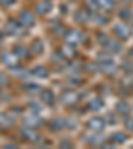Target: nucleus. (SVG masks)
<instances>
[{"label": "nucleus", "mask_w": 133, "mask_h": 149, "mask_svg": "<svg viewBox=\"0 0 133 149\" xmlns=\"http://www.w3.org/2000/svg\"><path fill=\"white\" fill-rule=\"evenodd\" d=\"M23 134H24L25 139L29 140V141H36L37 137H39V136H37V134L33 132V130H32V128H29V127L25 128V129H23Z\"/></svg>", "instance_id": "nucleus-17"}, {"label": "nucleus", "mask_w": 133, "mask_h": 149, "mask_svg": "<svg viewBox=\"0 0 133 149\" xmlns=\"http://www.w3.org/2000/svg\"><path fill=\"white\" fill-rule=\"evenodd\" d=\"M19 19H20V23H22L23 25H25V27H31V25L35 24V19H33V16H32V12L28 11V9L22 11L20 15H19Z\"/></svg>", "instance_id": "nucleus-5"}, {"label": "nucleus", "mask_w": 133, "mask_h": 149, "mask_svg": "<svg viewBox=\"0 0 133 149\" xmlns=\"http://www.w3.org/2000/svg\"><path fill=\"white\" fill-rule=\"evenodd\" d=\"M1 59H3V61L6 63L8 67H15V65L17 64V59H19V57L13 52H7V53H4V55H3V57H1Z\"/></svg>", "instance_id": "nucleus-9"}, {"label": "nucleus", "mask_w": 133, "mask_h": 149, "mask_svg": "<svg viewBox=\"0 0 133 149\" xmlns=\"http://www.w3.org/2000/svg\"><path fill=\"white\" fill-rule=\"evenodd\" d=\"M115 33L117 35L118 39H121V40H125V39H128V37H130V28L128 27L125 23H117V24L115 25Z\"/></svg>", "instance_id": "nucleus-1"}, {"label": "nucleus", "mask_w": 133, "mask_h": 149, "mask_svg": "<svg viewBox=\"0 0 133 149\" xmlns=\"http://www.w3.org/2000/svg\"><path fill=\"white\" fill-rule=\"evenodd\" d=\"M51 8H52V4H51L49 1H47V0H43L41 3L36 4L35 11H36L39 15H45V13H48L51 11Z\"/></svg>", "instance_id": "nucleus-8"}, {"label": "nucleus", "mask_w": 133, "mask_h": 149, "mask_svg": "<svg viewBox=\"0 0 133 149\" xmlns=\"http://www.w3.org/2000/svg\"><path fill=\"white\" fill-rule=\"evenodd\" d=\"M99 65H100V69H101L102 72H105V73H113V72L116 71V64L115 61L112 59H109V57H107V59L104 60H100L99 61Z\"/></svg>", "instance_id": "nucleus-3"}, {"label": "nucleus", "mask_w": 133, "mask_h": 149, "mask_svg": "<svg viewBox=\"0 0 133 149\" xmlns=\"http://www.w3.org/2000/svg\"><path fill=\"white\" fill-rule=\"evenodd\" d=\"M9 124H11V120H9L8 116L0 115V127L1 128H8Z\"/></svg>", "instance_id": "nucleus-22"}, {"label": "nucleus", "mask_w": 133, "mask_h": 149, "mask_svg": "<svg viewBox=\"0 0 133 149\" xmlns=\"http://www.w3.org/2000/svg\"><path fill=\"white\" fill-rule=\"evenodd\" d=\"M121 1H129V0H121Z\"/></svg>", "instance_id": "nucleus-29"}, {"label": "nucleus", "mask_w": 133, "mask_h": 149, "mask_svg": "<svg viewBox=\"0 0 133 149\" xmlns=\"http://www.w3.org/2000/svg\"><path fill=\"white\" fill-rule=\"evenodd\" d=\"M107 22H108V19L105 16H101V15L95 16V23H97V24H105Z\"/></svg>", "instance_id": "nucleus-24"}, {"label": "nucleus", "mask_w": 133, "mask_h": 149, "mask_svg": "<svg viewBox=\"0 0 133 149\" xmlns=\"http://www.w3.org/2000/svg\"><path fill=\"white\" fill-rule=\"evenodd\" d=\"M32 74L43 79V77H47V71H45V68H43V67H35V68L32 69Z\"/></svg>", "instance_id": "nucleus-19"}, {"label": "nucleus", "mask_w": 133, "mask_h": 149, "mask_svg": "<svg viewBox=\"0 0 133 149\" xmlns=\"http://www.w3.org/2000/svg\"><path fill=\"white\" fill-rule=\"evenodd\" d=\"M75 17H76V20H77L79 23H85V22H88V19H89V13H88L85 9H79L77 12H76V15H75Z\"/></svg>", "instance_id": "nucleus-15"}, {"label": "nucleus", "mask_w": 133, "mask_h": 149, "mask_svg": "<svg viewBox=\"0 0 133 149\" xmlns=\"http://www.w3.org/2000/svg\"><path fill=\"white\" fill-rule=\"evenodd\" d=\"M130 56H132V57H133V48H132V49H130Z\"/></svg>", "instance_id": "nucleus-28"}, {"label": "nucleus", "mask_w": 133, "mask_h": 149, "mask_svg": "<svg viewBox=\"0 0 133 149\" xmlns=\"http://www.w3.org/2000/svg\"><path fill=\"white\" fill-rule=\"evenodd\" d=\"M3 39V31H0V40Z\"/></svg>", "instance_id": "nucleus-27"}, {"label": "nucleus", "mask_w": 133, "mask_h": 149, "mask_svg": "<svg viewBox=\"0 0 133 149\" xmlns=\"http://www.w3.org/2000/svg\"><path fill=\"white\" fill-rule=\"evenodd\" d=\"M40 121H41L40 117H39L35 112H32V115L27 116V118H25V124H27L29 128H35L40 124Z\"/></svg>", "instance_id": "nucleus-10"}, {"label": "nucleus", "mask_w": 133, "mask_h": 149, "mask_svg": "<svg viewBox=\"0 0 133 149\" xmlns=\"http://www.w3.org/2000/svg\"><path fill=\"white\" fill-rule=\"evenodd\" d=\"M116 111H117L118 115H123V116H128L130 112V107L128 102L125 101H121L117 104V107H116Z\"/></svg>", "instance_id": "nucleus-12"}, {"label": "nucleus", "mask_w": 133, "mask_h": 149, "mask_svg": "<svg viewBox=\"0 0 133 149\" xmlns=\"http://www.w3.org/2000/svg\"><path fill=\"white\" fill-rule=\"evenodd\" d=\"M16 3V0H0V4L4 7H9V6H12V4Z\"/></svg>", "instance_id": "nucleus-25"}, {"label": "nucleus", "mask_w": 133, "mask_h": 149, "mask_svg": "<svg viewBox=\"0 0 133 149\" xmlns=\"http://www.w3.org/2000/svg\"><path fill=\"white\" fill-rule=\"evenodd\" d=\"M111 139H112V141H115L117 144H123L127 141V134L123 133V132H116V133H113L111 136Z\"/></svg>", "instance_id": "nucleus-16"}, {"label": "nucleus", "mask_w": 133, "mask_h": 149, "mask_svg": "<svg viewBox=\"0 0 133 149\" xmlns=\"http://www.w3.org/2000/svg\"><path fill=\"white\" fill-rule=\"evenodd\" d=\"M61 101L64 104H73V102L77 101V95L73 91H64L61 95Z\"/></svg>", "instance_id": "nucleus-6"}, {"label": "nucleus", "mask_w": 133, "mask_h": 149, "mask_svg": "<svg viewBox=\"0 0 133 149\" xmlns=\"http://www.w3.org/2000/svg\"><path fill=\"white\" fill-rule=\"evenodd\" d=\"M87 125L93 132H101L104 129V127H105V121H104V118L99 117V116H95V117H92L88 121Z\"/></svg>", "instance_id": "nucleus-2"}, {"label": "nucleus", "mask_w": 133, "mask_h": 149, "mask_svg": "<svg viewBox=\"0 0 133 149\" xmlns=\"http://www.w3.org/2000/svg\"><path fill=\"white\" fill-rule=\"evenodd\" d=\"M88 108H89L91 111H99V109H101L102 108V100L100 99V97H95L92 101H89Z\"/></svg>", "instance_id": "nucleus-14"}, {"label": "nucleus", "mask_w": 133, "mask_h": 149, "mask_svg": "<svg viewBox=\"0 0 133 149\" xmlns=\"http://www.w3.org/2000/svg\"><path fill=\"white\" fill-rule=\"evenodd\" d=\"M12 52L15 53L17 57H25V56H27V49H25L23 45H16Z\"/></svg>", "instance_id": "nucleus-20"}, {"label": "nucleus", "mask_w": 133, "mask_h": 149, "mask_svg": "<svg viewBox=\"0 0 133 149\" xmlns=\"http://www.w3.org/2000/svg\"><path fill=\"white\" fill-rule=\"evenodd\" d=\"M125 125H127V128L129 130H133V117H128L125 120Z\"/></svg>", "instance_id": "nucleus-26"}, {"label": "nucleus", "mask_w": 133, "mask_h": 149, "mask_svg": "<svg viewBox=\"0 0 133 149\" xmlns=\"http://www.w3.org/2000/svg\"><path fill=\"white\" fill-rule=\"evenodd\" d=\"M63 55H65L68 59H71V57H73L75 55H76V51H75V47L73 45H69V44H67L65 47H63Z\"/></svg>", "instance_id": "nucleus-18"}, {"label": "nucleus", "mask_w": 133, "mask_h": 149, "mask_svg": "<svg viewBox=\"0 0 133 149\" xmlns=\"http://www.w3.org/2000/svg\"><path fill=\"white\" fill-rule=\"evenodd\" d=\"M81 39H83V35L79 31H68L67 35H65V41H67V44L73 45V47L80 43Z\"/></svg>", "instance_id": "nucleus-4"}, {"label": "nucleus", "mask_w": 133, "mask_h": 149, "mask_svg": "<svg viewBox=\"0 0 133 149\" xmlns=\"http://www.w3.org/2000/svg\"><path fill=\"white\" fill-rule=\"evenodd\" d=\"M96 6L97 8L101 9H111L115 6V1L113 0H96Z\"/></svg>", "instance_id": "nucleus-13"}, {"label": "nucleus", "mask_w": 133, "mask_h": 149, "mask_svg": "<svg viewBox=\"0 0 133 149\" xmlns=\"http://www.w3.org/2000/svg\"><path fill=\"white\" fill-rule=\"evenodd\" d=\"M40 99L44 104L51 105V104L55 101V93H53L51 89H43L40 93Z\"/></svg>", "instance_id": "nucleus-7"}, {"label": "nucleus", "mask_w": 133, "mask_h": 149, "mask_svg": "<svg viewBox=\"0 0 133 149\" xmlns=\"http://www.w3.org/2000/svg\"><path fill=\"white\" fill-rule=\"evenodd\" d=\"M107 48H108L111 52H118V51L121 49L120 44H118L117 41H112V40L108 41V44H107Z\"/></svg>", "instance_id": "nucleus-21"}, {"label": "nucleus", "mask_w": 133, "mask_h": 149, "mask_svg": "<svg viewBox=\"0 0 133 149\" xmlns=\"http://www.w3.org/2000/svg\"><path fill=\"white\" fill-rule=\"evenodd\" d=\"M118 15H120L121 19H129L132 13H130V11H129L128 8H123V9L120 11V13H118Z\"/></svg>", "instance_id": "nucleus-23"}, {"label": "nucleus", "mask_w": 133, "mask_h": 149, "mask_svg": "<svg viewBox=\"0 0 133 149\" xmlns=\"http://www.w3.org/2000/svg\"><path fill=\"white\" fill-rule=\"evenodd\" d=\"M69 1H73V0H69Z\"/></svg>", "instance_id": "nucleus-30"}, {"label": "nucleus", "mask_w": 133, "mask_h": 149, "mask_svg": "<svg viewBox=\"0 0 133 149\" xmlns=\"http://www.w3.org/2000/svg\"><path fill=\"white\" fill-rule=\"evenodd\" d=\"M20 27H19V23L15 22V20H9V22L6 23V27H4V31H7L8 33H17Z\"/></svg>", "instance_id": "nucleus-11"}]
</instances>
